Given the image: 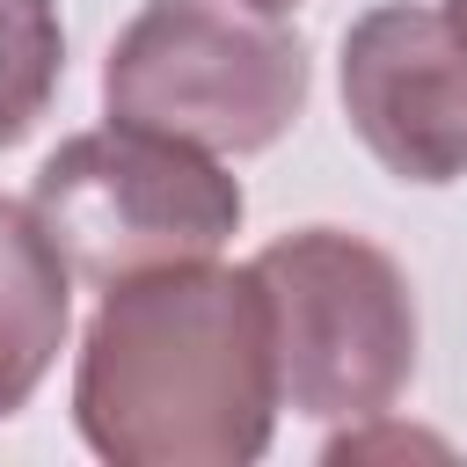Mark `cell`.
Returning a JSON list of instances; mask_svg holds the SVG:
<instances>
[{
    "instance_id": "1",
    "label": "cell",
    "mask_w": 467,
    "mask_h": 467,
    "mask_svg": "<svg viewBox=\"0 0 467 467\" xmlns=\"http://www.w3.org/2000/svg\"><path fill=\"white\" fill-rule=\"evenodd\" d=\"M277 350L255 270L168 263L102 292L73 423L117 467H248L277 431Z\"/></svg>"
},
{
    "instance_id": "2",
    "label": "cell",
    "mask_w": 467,
    "mask_h": 467,
    "mask_svg": "<svg viewBox=\"0 0 467 467\" xmlns=\"http://www.w3.org/2000/svg\"><path fill=\"white\" fill-rule=\"evenodd\" d=\"M102 109L204 153H263L306 109V44L248 0H146L109 44Z\"/></svg>"
},
{
    "instance_id": "3",
    "label": "cell",
    "mask_w": 467,
    "mask_h": 467,
    "mask_svg": "<svg viewBox=\"0 0 467 467\" xmlns=\"http://www.w3.org/2000/svg\"><path fill=\"white\" fill-rule=\"evenodd\" d=\"M29 212L88 285H124L168 263H204L241 234V182L219 153L182 146L146 124H95L73 131L29 182Z\"/></svg>"
},
{
    "instance_id": "4",
    "label": "cell",
    "mask_w": 467,
    "mask_h": 467,
    "mask_svg": "<svg viewBox=\"0 0 467 467\" xmlns=\"http://www.w3.org/2000/svg\"><path fill=\"white\" fill-rule=\"evenodd\" d=\"M277 394L314 423H372L416 379V292L401 263L343 226H299L255 248Z\"/></svg>"
},
{
    "instance_id": "5",
    "label": "cell",
    "mask_w": 467,
    "mask_h": 467,
    "mask_svg": "<svg viewBox=\"0 0 467 467\" xmlns=\"http://www.w3.org/2000/svg\"><path fill=\"white\" fill-rule=\"evenodd\" d=\"M343 109L387 175H467V44L438 7L387 0L343 29Z\"/></svg>"
},
{
    "instance_id": "6",
    "label": "cell",
    "mask_w": 467,
    "mask_h": 467,
    "mask_svg": "<svg viewBox=\"0 0 467 467\" xmlns=\"http://www.w3.org/2000/svg\"><path fill=\"white\" fill-rule=\"evenodd\" d=\"M73 270L29 204L0 197V416H15L66 350Z\"/></svg>"
},
{
    "instance_id": "7",
    "label": "cell",
    "mask_w": 467,
    "mask_h": 467,
    "mask_svg": "<svg viewBox=\"0 0 467 467\" xmlns=\"http://www.w3.org/2000/svg\"><path fill=\"white\" fill-rule=\"evenodd\" d=\"M58 80H66L58 0H0V153L36 131Z\"/></svg>"
},
{
    "instance_id": "8",
    "label": "cell",
    "mask_w": 467,
    "mask_h": 467,
    "mask_svg": "<svg viewBox=\"0 0 467 467\" xmlns=\"http://www.w3.org/2000/svg\"><path fill=\"white\" fill-rule=\"evenodd\" d=\"M438 15H445V22H452V36H460V44H467V0H445V7H438Z\"/></svg>"
},
{
    "instance_id": "9",
    "label": "cell",
    "mask_w": 467,
    "mask_h": 467,
    "mask_svg": "<svg viewBox=\"0 0 467 467\" xmlns=\"http://www.w3.org/2000/svg\"><path fill=\"white\" fill-rule=\"evenodd\" d=\"M248 7H263V15H292L299 0H248Z\"/></svg>"
}]
</instances>
